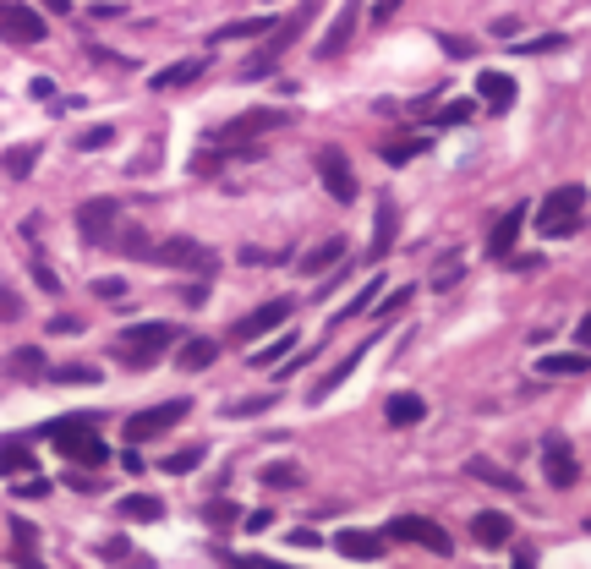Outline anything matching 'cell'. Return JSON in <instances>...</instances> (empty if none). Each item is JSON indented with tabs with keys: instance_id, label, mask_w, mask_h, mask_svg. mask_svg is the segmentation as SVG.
<instances>
[{
	"instance_id": "836d02e7",
	"label": "cell",
	"mask_w": 591,
	"mask_h": 569,
	"mask_svg": "<svg viewBox=\"0 0 591 569\" xmlns=\"http://www.w3.org/2000/svg\"><path fill=\"white\" fill-rule=\"evenodd\" d=\"M460 274H466V252H460V247H449V258H438V269H433V290L460 285Z\"/></svg>"
},
{
	"instance_id": "4fadbf2b",
	"label": "cell",
	"mask_w": 591,
	"mask_h": 569,
	"mask_svg": "<svg viewBox=\"0 0 591 569\" xmlns=\"http://www.w3.org/2000/svg\"><path fill=\"white\" fill-rule=\"evenodd\" d=\"M115 214H121L115 197H94V203L77 208V230H83V241H115Z\"/></svg>"
},
{
	"instance_id": "484cf974",
	"label": "cell",
	"mask_w": 591,
	"mask_h": 569,
	"mask_svg": "<svg viewBox=\"0 0 591 569\" xmlns=\"http://www.w3.org/2000/svg\"><path fill=\"white\" fill-rule=\"evenodd\" d=\"M340 258H345V236H329V241H318L312 252H301L296 269H301V274H318V269H334Z\"/></svg>"
},
{
	"instance_id": "44dd1931",
	"label": "cell",
	"mask_w": 591,
	"mask_h": 569,
	"mask_svg": "<svg viewBox=\"0 0 591 569\" xmlns=\"http://www.w3.org/2000/svg\"><path fill=\"white\" fill-rule=\"evenodd\" d=\"M334 548H340L345 559H384L389 542L373 537V531H340V537H334Z\"/></svg>"
},
{
	"instance_id": "7c38bea8",
	"label": "cell",
	"mask_w": 591,
	"mask_h": 569,
	"mask_svg": "<svg viewBox=\"0 0 591 569\" xmlns=\"http://www.w3.org/2000/svg\"><path fill=\"white\" fill-rule=\"evenodd\" d=\"M285 126V110H247L236 121H225L214 132V143H247V137H263V132H280Z\"/></svg>"
},
{
	"instance_id": "e575fe53",
	"label": "cell",
	"mask_w": 591,
	"mask_h": 569,
	"mask_svg": "<svg viewBox=\"0 0 591 569\" xmlns=\"http://www.w3.org/2000/svg\"><path fill=\"white\" fill-rule=\"evenodd\" d=\"M0 165H6V176H11V181H28V176H33V165H39V148L22 143V148H11V154L0 159Z\"/></svg>"
},
{
	"instance_id": "ee69618b",
	"label": "cell",
	"mask_w": 591,
	"mask_h": 569,
	"mask_svg": "<svg viewBox=\"0 0 591 569\" xmlns=\"http://www.w3.org/2000/svg\"><path fill=\"white\" fill-rule=\"evenodd\" d=\"M11 318H22V296L0 280V323H11Z\"/></svg>"
},
{
	"instance_id": "11a10c76",
	"label": "cell",
	"mask_w": 591,
	"mask_h": 569,
	"mask_svg": "<svg viewBox=\"0 0 591 569\" xmlns=\"http://www.w3.org/2000/svg\"><path fill=\"white\" fill-rule=\"evenodd\" d=\"M230 569H285V564H269V559H230Z\"/></svg>"
},
{
	"instance_id": "4dcf8cb0",
	"label": "cell",
	"mask_w": 591,
	"mask_h": 569,
	"mask_svg": "<svg viewBox=\"0 0 591 569\" xmlns=\"http://www.w3.org/2000/svg\"><path fill=\"white\" fill-rule=\"evenodd\" d=\"M115 515H121V520H165V504H159L154 493H132V498L115 504Z\"/></svg>"
},
{
	"instance_id": "6da1fadb",
	"label": "cell",
	"mask_w": 591,
	"mask_h": 569,
	"mask_svg": "<svg viewBox=\"0 0 591 569\" xmlns=\"http://www.w3.org/2000/svg\"><path fill=\"white\" fill-rule=\"evenodd\" d=\"M39 438H50V444H55V455L77 460V466H104V460H110V449L99 444V416H94V411L55 416V422L44 427Z\"/></svg>"
},
{
	"instance_id": "7402d4cb",
	"label": "cell",
	"mask_w": 591,
	"mask_h": 569,
	"mask_svg": "<svg viewBox=\"0 0 591 569\" xmlns=\"http://www.w3.org/2000/svg\"><path fill=\"white\" fill-rule=\"evenodd\" d=\"M6 373H11V378H22V383H33V378H50V362H44L39 345H22V351H11V356H6Z\"/></svg>"
},
{
	"instance_id": "603a6c76",
	"label": "cell",
	"mask_w": 591,
	"mask_h": 569,
	"mask_svg": "<svg viewBox=\"0 0 591 569\" xmlns=\"http://www.w3.org/2000/svg\"><path fill=\"white\" fill-rule=\"evenodd\" d=\"M11 548H17V569H44L39 564V531H33V520H11Z\"/></svg>"
},
{
	"instance_id": "c3c4849f",
	"label": "cell",
	"mask_w": 591,
	"mask_h": 569,
	"mask_svg": "<svg viewBox=\"0 0 591 569\" xmlns=\"http://www.w3.org/2000/svg\"><path fill=\"white\" fill-rule=\"evenodd\" d=\"M33 280H39V290H50V296H61V274H55L50 263H33Z\"/></svg>"
},
{
	"instance_id": "83f0119b",
	"label": "cell",
	"mask_w": 591,
	"mask_h": 569,
	"mask_svg": "<svg viewBox=\"0 0 591 569\" xmlns=\"http://www.w3.org/2000/svg\"><path fill=\"white\" fill-rule=\"evenodd\" d=\"M274 33V17H241V22H230V28H219L208 44H230V39H269Z\"/></svg>"
},
{
	"instance_id": "6f0895ef",
	"label": "cell",
	"mask_w": 591,
	"mask_h": 569,
	"mask_svg": "<svg viewBox=\"0 0 591 569\" xmlns=\"http://www.w3.org/2000/svg\"><path fill=\"white\" fill-rule=\"evenodd\" d=\"M515 569H537V548H515Z\"/></svg>"
},
{
	"instance_id": "d6986e66",
	"label": "cell",
	"mask_w": 591,
	"mask_h": 569,
	"mask_svg": "<svg viewBox=\"0 0 591 569\" xmlns=\"http://www.w3.org/2000/svg\"><path fill=\"white\" fill-rule=\"evenodd\" d=\"M356 17H362V6H340V11H334L329 33H323V44H318V55H323V61H329V55H340V50H345V39H351Z\"/></svg>"
},
{
	"instance_id": "9f6ffc18",
	"label": "cell",
	"mask_w": 591,
	"mask_h": 569,
	"mask_svg": "<svg viewBox=\"0 0 591 569\" xmlns=\"http://www.w3.org/2000/svg\"><path fill=\"white\" fill-rule=\"evenodd\" d=\"M575 345H581V351L591 345V318H586V312H581V323H575Z\"/></svg>"
},
{
	"instance_id": "f35d334b",
	"label": "cell",
	"mask_w": 591,
	"mask_h": 569,
	"mask_svg": "<svg viewBox=\"0 0 591 569\" xmlns=\"http://www.w3.org/2000/svg\"><path fill=\"white\" fill-rule=\"evenodd\" d=\"M203 515L214 520L219 531H230V526H236V520H241V504H230V498H214V504H208Z\"/></svg>"
},
{
	"instance_id": "30bf717a",
	"label": "cell",
	"mask_w": 591,
	"mask_h": 569,
	"mask_svg": "<svg viewBox=\"0 0 591 569\" xmlns=\"http://www.w3.org/2000/svg\"><path fill=\"white\" fill-rule=\"evenodd\" d=\"M44 17L33 6H17V0H11V6H0V39H11V44H22V50H28V44H44Z\"/></svg>"
},
{
	"instance_id": "74e56055",
	"label": "cell",
	"mask_w": 591,
	"mask_h": 569,
	"mask_svg": "<svg viewBox=\"0 0 591 569\" xmlns=\"http://www.w3.org/2000/svg\"><path fill=\"white\" fill-rule=\"evenodd\" d=\"M11 471H33V449L28 444H0V476Z\"/></svg>"
},
{
	"instance_id": "52a82bcc",
	"label": "cell",
	"mask_w": 591,
	"mask_h": 569,
	"mask_svg": "<svg viewBox=\"0 0 591 569\" xmlns=\"http://www.w3.org/2000/svg\"><path fill=\"white\" fill-rule=\"evenodd\" d=\"M384 542H416V548H427V553H449V548H455V542H449V531L438 526V520H427V515H400V520H389Z\"/></svg>"
},
{
	"instance_id": "f1b7e54d",
	"label": "cell",
	"mask_w": 591,
	"mask_h": 569,
	"mask_svg": "<svg viewBox=\"0 0 591 569\" xmlns=\"http://www.w3.org/2000/svg\"><path fill=\"white\" fill-rule=\"evenodd\" d=\"M384 416H389L394 427H416V422L427 416V405H422V394H389Z\"/></svg>"
},
{
	"instance_id": "7a4b0ae2",
	"label": "cell",
	"mask_w": 591,
	"mask_h": 569,
	"mask_svg": "<svg viewBox=\"0 0 591 569\" xmlns=\"http://www.w3.org/2000/svg\"><path fill=\"white\" fill-rule=\"evenodd\" d=\"M581 225H586V187H575V181L553 187V192L537 203V230H542L548 241L581 236Z\"/></svg>"
},
{
	"instance_id": "3957f363",
	"label": "cell",
	"mask_w": 591,
	"mask_h": 569,
	"mask_svg": "<svg viewBox=\"0 0 591 569\" xmlns=\"http://www.w3.org/2000/svg\"><path fill=\"white\" fill-rule=\"evenodd\" d=\"M170 340H176V323H132V329L115 340V351H121L126 367H154Z\"/></svg>"
},
{
	"instance_id": "bcb514c9",
	"label": "cell",
	"mask_w": 591,
	"mask_h": 569,
	"mask_svg": "<svg viewBox=\"0 0 591 569\" xmlns=\"http://www.w3.org/2000/svg\"><path fill=\"white\" fill-rule=\"evenodd\" d=\"M50 378H55V383H99L94 367H55Z\"/></svg>"
},
{
	"instance_id": "d4e9b609",
	"label": "cell",
	"mask_w": 591,
	"mask_h": 569,
	"mask_svg": "<svg viewBox=\"0 0 591 569\" xmlns=\"http://www.w3.org/2000/svg\"><path fill=\"white\" fill-rule=\"evenodd\" d=\"M586 351H559V356H542L537 362V373L542 378H586Z\"/></svg>"
},
{
	"instance_id": "7bdbcfd3",
	"label": "cell",
	"mask_w": 591,
	"mask_h": 569,
	"mask_svg": "<svg viewBox=\"0 0 591 569\" xmlns=\"http://www.w3.org/2000/svg\"><path fill=\"white\" fill-rule=\"evenodd\" d=\"M241 263H247V269H269V263H285V252H263V247H241Z\"/></svg>"
},
{
	"instance_id": "8992f818",
	"label": "cell",
	"mask_w": 591,
	"mask_h": 569,
	"mask_svg": "<svg viewBox=\"0 0 591 569\" xmlns=\"http://www.w3.org/2000/svg\"><path fill=\"white\" fill-rule=\"evenodd\" d=\"M187 411H192L187 394H181V400H165V405H148V411L126 416V438H132V444H143V438H159V433H170L176 422H187Z\"/></svg>"
},
{
	"instance_id": "9a60e30c",
	"label": "cell",
	"mask_w": 591,
	"mask_h": 569,
	"mask_svg": "<svg viewBox=\"0 0 591 569\" xmlns=\"http://www.w3.org/2000/svg\"><path fill=\"white\" fill-rule=\"evenodd\" d=\"M394 236H400V214H394V197H378V225H373V247H367V263H384L394 252Z\"/></svg>"
},
{
	"instance_id": "277c9868",
	"label": "cell",
	"mask_w": 591,
	"mask_h": 569,
	"mask_svg": "<svg viewBox=\"0 0 591 569\" xmlns=\"http://www.w3.org/2000/svg\"><path fill=\"white\" fill-rule=\"evenodd\" d=\"M307 17H312V11H307V6H301V11H291V17H285V22H280V28H274V33H269V44H263V50H258V55H252V61H247V66H241V77H269V72H274V66H280V61H285V50H291V44L301 39V28H307Z\"/></svg>"
},
{
	"instance_id": "5b68a950",
	"label": "cell",
	"mask_w": 591,
	"mask_h": 569,
	"mask_svg": "<svg viewBox=\"0 0 591 569\" xmlns=\"http://www.w3.org/2000/svg\"><path fill=\"white\" fill-rule=\"evenodd\" d=\"M148 263H159V269H197V274H214V252L197 247L187 236H165L148 247Z\"/></svg>"
},
{
	"instance_id": "f907efd6",
	"label": "cell",
	"mask_w": 591,
	"mask_h": 569,
	"mask_svg": "<svg viewBox=\"0 0 591 569\" xmlns=\"http://www.w3.org/2000/svg\"><path fill=\"white\" fill-rule=\"evenodd\" d=\"M99 553H104V559H132V548H126V537H110Z\"/></svg>"
},
{
	"instance_id": "d6a6232c",
	"label": "cell",
	"mask_w": 591,
	"mask_h": 569,
	"mask_svg": "<svg viewBox=\"0 0 591 569\" xmlns=\"http://www.w3.org/2000/svg\"><path fill=\"white\" fill-rule=\"evenodd\" d=\"M203 460H208V449L203 444H187V449H176V455L159 460V471H165V476H187V471L203 466Z\"/></svg>"
},
{
	"instance_id": "60d3db41",
	"label": "cell",
	"mask_w": 591,
	"mask_h": 569,
	"mask_svg": "<svg viewBox=\"0 0 591 569\" xmlns=\"http://www.w3.org/2000/svg\"><path fill=\"white\" fill-rule=\"evenodd\" d=\"M378 301H384V307H373V312H378V318H394V312H400V307H411V285L389 290V296H378Z\"/></svg>"
},
{
	"instance_id": "4316f807",
	"label": "cell",
	"mask_w": 591,
	"mask_h": 569,
	"mask_svg": "<svg viewBox=\"0 0 591 569\" xmlns=\"http://www.w3.org/2000/svg\"><path fill=\"white\" fill-rule=\"evenodd\" d=\"M214 362H219V340H187L176 356L181 373H203V367H214Z\"/></svg>"
},
{
	"instance_id": "ac0fdd59",
	"label": "cell",
	"mask_w": 591,
	"mask_h": 569,
	"mask_svg": "<svg viewBox=\"0 0 591 569\" xmlns=\"http://www.w3.org/2000/svg\"><path fill=\"white\" fill-rule=\"evenodd\" d=\"M477 94H482V104H488L493 115H504L509 104H515V77H504V72H482V77H477Z\"/></svg>"
},
{
	"instance_id": "f6af8a7d",
	"label": "cell",
	"mask_w": 591,
	"mask_h": 569,
	"mask_svg": "<svg viewBox=\"0 0 591 569\" xmlns=\"http://www.w3.org/2000/svg\"><path fill=\"white\" fill-rule=\"evenodd\" d=\"M466 115H471V104H466V99H455V104H444V110L433 115V126H460Z\"/></svg>"
},
{
	"instance_id": "8fae6325",
	"label": "cell",
	"mask_w": 591,
	"mask_h": 569,
	"mask_svg": "<svg viewBox=\"0 0 591 569\" xmlns=\"http://www.w3.org/2000/svg\"><path fill=\"white\" fill-rule=\"evenodd\" d=\"M318 176H323V187H329L334 203H356V170H351V159H345L340 148H318Z\"/></svg>"
},
{
	"instance_id": "cb8c5ba5",
	"label": "cell",
	"mask_w": 591,
	"mask_h": 569,
	"mask_svg": "<svg viewBox=\"0 0 591 569\" xmlns=\"http://www.w3.org/2000/svg\"><path fill=\"white\" fill-rule=\"evenodd\" d=\"M466 476H477V482H488V487H498V493H520V487H526V482H520V476L515 471H504V466H493V460H466Z\"/></svg>"
},
{
	"instance_id": "db71d44e",
	"label": "cell",
	"mask_w": 591,
	"mask_h": 569,
	"mask_svg": "<svg viewBox=\"0 0 591 569\" xmlns=\"http://www.w3.org/2000/svg\"><path fill=\"white\" fill-rule=\"evenodd\" d=\"M291 548H318V531H307V526L291 531Z\"/></svg>"
},
{
	"instance_id": "681fc988",
	"label": "cell",
	"mask_w": 591,
	"mask_h": 569,
	"mask_svg": "<svg viewBox=\"0 0 591 569\" xmlns=\"http://www.w3.org/2000/svg\"><path fill=\"white\" fill-rule=\"evenodd\" d=\"M438 44H444V55H455V61H466V55L477 50V44H471V39H460V33H444Z\"/></svg>"
},
{
	"instance_id": "ffe728a7",
	"label": "cell",
	"mask_w": 591,
	"mask_h": 569,
	"mask_svg": "<svg viewBox=\"0 0 591 569\" xmlns=\"http://www.w3.org/2000/svg\"><path fill=\"white\" fill-rule=\"evenodd\" d=\"M356 367H362V345H356V351H351V356H345V362H334V367H329V373H323L318 383H312V394H307V400H312V405H323V400H329V394H334V389H340V383H345V378H351V373H356Z\"/></svg>"
},
{
	"instance_id": "5bb4252c",
	"label": "cell",
	"mask_w": 591,
	"mask_h": 569,
	"mask_svg": "<svg viewBox=\"0 0 591 569\" xmlns=\"http://www.w3.org/2000/svg\"><path fill=\"white\" fill-rule=\"evenodd\" d=\"M526 219H531L526 203H515V208L498 214V225L488 230V258H515V241H520V230H526Z\"/></svg>"
},
{
	"instance_id": "2e32d148",
	"label": "cell",
	"mask_w": 591,
	"mask_h": 569,
	"mask_svg": "<svg viewBox=\"0 0 591 569\" xmlns=\"http://www.w3.org/2000/svg\"><path fill=\"white\" fill-rule=\"evenodd\" d=\"M197 77H203V55H192V61H170L165 72L148 77V88H154V94H176V88L197 83Z\"/></svg>"
},
{
	"instance_id": "ab89813d",
	"label": "cell",
	"mask_w": 591,
	"mask_h": 569,
	"mask_svg": "<svg viewBox=\"0 0 591 569\" xmlns=\"http://www.w3.org/2000/svg\"><path fill=\"white\" fill-rule=\"evenodd\" d=\"M509 50H520V55H548V50H564V33H542V39H526V44H509Z\"/></svg>"
},
{
	"instance_id": "1f68e13d",
	"label": "cell",
	"mask_w": 591,
	"mask_h": 569,
	"mask_svg": "<svg viewBox=\"0 0 591 569\" xmlns=\"http://www.w3.org/2000/svg\"><path fill=\"white\" fill-rule=\"evenodd\" d=\"M274 400H280L274 389H269V394H252V400H225V405H219V416H225V422H241V416H263Z\"/></svg>"
},
{
	"instance_id": "e0dca14e",
	"label": "cell",
	"mask_w": 591,
	"mask_h": 569,
	"mask_svg": "<svg viewBox=\"0 0 591 569\" xmlns=\"http://www.w3.org/2000/svg\"><path fill=\"white\" fill-rule=\"evenodd\" d=\"M471 537H477L482 548H509V542H515V520H509V515H493V509H488V515L471 520Z\"/></svg>"
},
{
	"instance_id": "816d5d0a",
	"label": "cell",
	"mask_w": 591,
	"mask_h": 569,
	"mask_svg": "<svg viewBox=\"0 0 591 569\" xmlns=\"http://www.w3.org/2000/svg\"><path fill=\"white\" fill-rule=\"evenodd\" d=\"M241 520H247V531H269V526H274L269 509H252V515H241Z\"/></svg>"
},
{
	"instance_id": "7dc6e473",
	"label": "cell",
	"mask_w": 591,
	"mask_h": 569,
	"mask_svg": "<svg viewBox=\"0 0 591 569\" xmlns=\"http://www.w3.org/2000/svg\"><path fill=\"white\" fill-rule=\"evenodd\" d=\"M115 143V126H94V132L77 137V148H110Z\"/></svg>"
},
{
	"instance_id": "d590c367",
	"label": "cell",
	"mask_w": 591,
	"mask_h": 569,
	"mask_svg": "<svg viewBox=\"0 0 591 569\" xmlns=\"http://www.w3.org/2000/svg\"><path fill=\"white\" fill-rule=\"evenodd\" d=\"M291 351H301V345H296V334H280L274 345H263V351H252L247 362H252V367H274V362H285Z\"/></svg>"
},
{
	"instance_id": "b9f144b4",
	"label": "cell",
	"mask_w": 591,
	"mask_h": 569,
	"mask_svg": "<svg viewBox=\"0 0 591 569\" xmlns=\"http://www.w3.org/2000/svg\"><path fill=\"white\" fill-rule=\"evenodd\" d=\"M422 148H427V143H384V159H389V165H411Z\"/></svg>"
},
{
	"instance_id": "f5cc1de1",
	"label": "cell",
	"mask_w": 591,
	"mask_h": 569,
	"mask_svg": "<svg viewBox=\"0 0 591 569\" xmlns=\"http://www.w3.org/2000/svg\"><path fill=\"white\" fill-rule=\"evenodd\" d=\"M94 296H110V301H115V296H126V280H99V285H94Z\"/></svg>"
},
{
	"instance_id": "9c48e42d",
	"label": "cell",
	"mask_w": 591,
	"mask_h": 569,
	"mask_svg": "<svg viewBox=\"0 0 591 569\" xmlns=\"http://www.w3.org/2000/svg\"><path fill=\"white\" fill-rule=\"evenodd\" d=\"M542 471H548L553 487H575V482H581V460H575V444L564 433L542 438Z\"/></svg>"
},
{
	"instance_id": "ba28073f",
	"label": "cell",
	"mask_w": 591,
	"mask_h": 569,
	"mask_svg": "<svg viewBox=\"0 0 591 569\" xmlns=\"http://www.w3.org/2000/svg\"><path fill=\"white\" fill-rule=\"evenodd\" d=\"M296 318V296H274V301H263L258 312H247V318L236 323V340H263V334H274V329H285V323Z\"/></svg>"
},
{
	"instance_id": "8d00e7d4",
	"label": "cell",
	"mask_w": 591,
	"mask_h": 569,
	"mask_svg": "<svg viewBox=\"0 0 591 569\" xmlns=\"http://www.w3.org/2000/svg\"><path fill=\"white\" fill-rule=\"evenodd\" d=\"M378 296H384V280H367L362 290H356V296L351 301H345V307L340 312H334V323H345V318H356V312H362V307H373V301Z\"/></svg>"
},
{
	"instance_id": "680465c9",
	"label": "cell",
	"mask_w": 591,
	"mask_h": 569,
	"mask_svg": "<svg viewBox=\"0 0 591 569\" xmlns=\"http://www.w3.org/2000/svg\"><path fill=\"white\" fill-rule=\"evenodd\" d=\"M33 99H55V83H50V77H33Z\"/></svg>"
},
{
	"instance_id": "91938a15",
	"label": "cell",
	"mask_w": 591,
	"mask_h": 569,
	"mask_svg": "<svg viewBox=\"0 0 591 569\" xmlns=\"http://www.w3.org/2000/svg\"><path fill=\"white\" fill-rule=\"evenodd\" d=\"M50 329H55V334H77L83 323H77V318H50Z\"/></svg>"
},
{
	"instance_id": "f546056e",
	"label": "cell",
	"mask_w": 591,
	"mask_h": 569,
	"mask_svg": "<svg viewBox=\"0 0 591 569\" xmlns=\"http://www.w3.org/2000/svg\"><path fill=\"white\" fill-rule=\"evenodd\" d=\"M258 482L269 487V493H291V487H301V466H296V460H269Z\"/></svg>"
}]
</instances>
